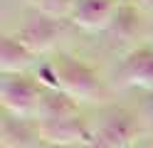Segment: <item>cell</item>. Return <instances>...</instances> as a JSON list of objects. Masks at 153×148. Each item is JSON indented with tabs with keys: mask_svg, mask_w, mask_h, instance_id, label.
I'll return each mask as SVG.
<instances>
[{
	"mask_svg": "<svg viewBox=\"0 0 153 148\" xmlns=\"http://www.w3.org/2000/svg\"><path fill=\"white\" fill-rule=\"evenodd\" d=\"M0 94H3V104L7 111L22 116V114L40 106L42 89L25 74H3Z\"/></svg>",
	"mask_w": 153,
	"mask_h": 148,
	"instance_id": "obj_1",
	"label": "cell"
},
{
	"mask_svg": "<svg viewBox=\"0 0 153 148\" xmlns=\"http://www.w3.org/2000/svg\"><path fill=\"white\" fill-rule=\"evenodd\" d=\"M57 82L64 86L67 94H79V96H91L99 89V82L89 67L74 62L72 57H62L57 62Z\"/></svg>",
	"mask_w": 153,
	"mask_h": 148,
	"instance_id": "obj_2",
	"label": "cell"
},
{
	"mask_svg": "<svg viewBox=\"0 0 153 148\" xmlns=\"http://www.w3.org/2000/svg\"><path fill=\"white\" fill-rule=\"evenodd\" d=\"M133 133V121L126 114H116L91 136L89 148H126Z\"/></svg>",
	"mask_w": 153,
	"mask_h": 148,
	"instance_id": "obj_3",
	"label": "cell"
},
{
	"mask_svg": "<svg viewBox=\"0 0 153 148\" xmlns=\"http://www.w3.org/2000/svg\"><path fill=\"white\" fill-rule=\"evenodd\" d=\"M40 133L45 136V141L50 143H74V141H91V133L87 131V126L79 116L72 118H54V121H45L40 126Z\"/></svg>",
	"mask_w": 153,
	"mask_h": 148,
	"instance_id": "obj_4",
	"label": "cell"
},
{
	"mask_svg": "<svg viewBox=\"0 0 153 148\" xmlns=\"http://www.w3.org/2000/svg\"><path fill=\"white\" fill-rule=\"evenodd\" d=\"M59 30H62V22L42 17V20H32L22 32H17V39H20L30 52H42V49H47L54 42V37H57Z\"/></svg>",
	"mask_w": 153,
	"mask_h": 148,
	"instance_id": "obj_5",
	"label": "cell"
},
{
	"mask_svg": "<svg viewBox=\"0 0 153 148\" xmlns=\"http://www.w3.org/2000/svg\"><path fill=\"white\" fill-rule=\"evenodd\" d=\"M37 111L42 114L45 121L72 118V116H76V104L67 91H59V89H42V99H40Z\"/></svg>",
	"mask_w": 153,
	"mask_h": 148,
	"instance_id": "obj_6",
	"label": "cell"
},
{
	"mask_svg": "<svg viewBox=\"0 0 153 148\" xmlns=\"http://www.w3.org/2000/svg\"><path fill=\"white\" fill-rule=\"evenodd\" d=\"M123 77L128 82H136V84H143V86H153V49L151 47H143V49H136L126 57L123 62Z\"/></svg>",
	"mask_w": 153,
	"mask_h": 148,
	"instance_id": "obj_7",
	"label": "cell"
},
{
	"mask_svg": "<svg viewBox=\"0 0 153 148\" xmlns=\"http://www.w3.org/2000/svg\"><path fill=\"white\" fill-rule=\"evenodd\" d=\"M74 17L84 27H99L111 17V0H74Z\"/></svg>",
	"mask_w": 153,
	"mask_h": 148,
	"instance_id": "obj_8",
	"label": "cell"
},
{
	"mask_svg": "<svg viewBox=\"0 0 153 148\" xmlns=\"http://www.w3.org/2000/svg\"><path fill=\"white\" fill-rule=\"evenodd\" d=\"M30 57H32V52L17 37H3V49H0L3 74H20V69L30 64Z\"/></svg>",
	"mask_w": 153,
	"mask_h": 148,
	"instance_id": "obj_9",
	"label": "cell"
},
{
	"mask_svg": "<svg viewBox=\"0 0 153 148\" xmlns=\"http://www.w3.org/2000/svg\"><path fill=\"white\" fill-rule=\"evenodd\" d=\"M42 5H45L47 13L62 15V13H67L69 7H74V0H42Z\"/></svg>",
	"mask_w": 153,
	"mask_h": 148,
	"instance_id": "obj_10",
	"label": "cell"
},
{
	"mask_svg": "<svg viewBox=\"0 0 153 148\" xmlns=\"http://www.w3.org/2000/svg\"><path fill=\"white\" fill-rule=\"evenodd\" d=\"M146 3H148V5H153V0H146Z\"/></svg>",
	"mask_w": 153,
	"mask_h": 148,
	"instance_id": "obj_11",
	"label": "cell"
},
{
	"mask_svg": "<svg viewBox=\"0 0 153 148\" xmlns=\"http://www.w3.org/2000/svg\"><path fill=\"white\" fill-rule=\"evenodd\" d=\"M141 148H153V146H141Z\"/></svg>",
	"mask_w": 153,
	"mask_h": 148,
	"instance_id": "obj_12",
	"label": "cell"
}]
</instances>
